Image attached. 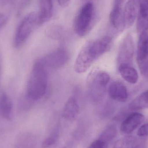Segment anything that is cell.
I'll return each instance as SVG.
<instances>
[{
    "mask_svg": "<svg viewBox=\"0 0 148 148\" xmlns=\"http://www.w3.org/2000/svg\"><path fill=\"white\" fill-rule=\"evenodd\" d=\"M30 0H22V4L23 5H26L27 3L29 2Z\"/></svg>",
    "mask_w": 148,
    "mask_h": 148,
    "instance_id": "obj_26",
    "label": "cell"
},
{
    "mask_svg": "<svg viewBox=\"0 0 148 148\" xmlns=\"http://www.w3.org/2000/svg\"><path fill=\"white\" fill-rule=\"evenodd\" d=\"M37 14L34 12L29 13L23 18L16 30L15 47H19L27 41L34 27L37 25Z\"/></svg>",
    "mask_w": 148,
    "mask_h": 148,
    "instance_id": "obj_5",
    "label": "cell"
},
{
    "mask_svg": "<svg viewBox=\"0 0 148 148\" xmlns=\"http://www.w3.org/2000/svg\"><path fill=\"white\" fill-rule=\"evenodd\" d=\"M59 133L57 130L54 131L52 134L43 140L42 144V148H48L53 145L57 141Z\"/></svg>",
    "mask_w": 148,
    "mask_h": 148,
    "instance_id": "obj_20",
    "label": "cell"
},
{
    "mask_svg": "<svg viewBox=\"0 0 148 148\" xmlns=\"http://www.w3.org/2000/svg\"><path fill=\"white\" fill-rule=\"evenodd\" d=\"M138 148H145V145H144V144H143V143Z\"/></svg>",
    "mask_w": 148,
    "mask_h": 148,
    "instance_id": "obj_28",
    "label": "cell"
},
{
    "mask_svg": "<svg viewBox=\"0 0 148 148\" xmlns=\"http://www.w3.org/2000/svg\"><path fill=\"white\" fill-rule=\"evenodd\" d=\"M108 145L101 140L95 141L90 144L88 148H107Z\"/></svg>",
    "mask_w": 148,
    "mask_h": 148,
    "instance_id": "obj_21",
    "label": "cell"
},
{
    "mask_svg": "<svg viewBox=\"0 0 148 148\" xmlns=\"http://www.w3.org/2000/svg\"><path fill=\"white\" fill-rule=\"evenodd\" d=\"M147 77H148V72L147 75Z\"/></svg>",
    "mask_w": 148,
    "mask_h": 148,
    "instance_id": "obj_29",
    "label": "cell"
},
{
    "mask_svg": "<svg viewBox=\"0 0 148 148\" xmlns=\"http://www.w3.org/2000/svg\"><path fill=\"white\" fill-rule=\"evenodd\" d=\"M1 57L0 56V81H1Z\"/></svg>",
    "mask_w": 148,
    "mask_h": 148,
    "instance_id": "obj_27",
    "label": "cell"
},
{
    "mask_svg": "<svg viewBox=\"0 0 148 148\" xmlns=\"http://www.w3.org/2000/svg\"><path fill=\"white\" fill-rule=\"evenodd\" d=\"M95 11L94 4L90 2L87 3L80 9L75 19L74 29L80 37L87 35L94 24Z\"/></svg>",
    "mask_w": 148,
    "mask_h": 148,
    "instance_id": "obj_4",
    "label": "cell"
},
{
    "mask_svg": "<svg viewBox=\"0 0 148 148\" xmlns=\"http://www.w3.org/2000/svg\"><path fill=\"white\" fill-rule=\"evenodd\" d=\"M8 21L7 16L2 13H0V29L5 26Z\"/></svg>",
    "mask_w": 148,
    "mask_h": 148,
    "instance_id": "obj_23",
    "label": "cell"
},
{
    "mask_svg": "<svg viewBox=\"0 0 148 148\" xmlns=\"http://www.w3.org/2000/svg\"><path fill=\"white\" fill-rule=\"evenodd\" d=\"M37 26H40L52 18L53 11V0H39Z\"/></svg>",
    "mask_w": 148,
    "mask_h": 148,
    "instance_id": "obj_10",
    "label": "cell"
},
{
    "mask_svg": "<svg viewBox=\"0 0 148 148\" xmlns=\"http://www.w3.org/2000/svg\"><path fill=\"white\" fill-rule=\"evenodd\" d=\"M139 7L136 27L139 35L148 31V0H139Z\"/></svg>",
    "mask_w": 148,
    "mask_h": 148,
    "instance_id": "obj_12",
    "label": "cell"
},
{
    "mask_svg": "<svg viewBox=\"0 0 148 148\" xmlns=\"http://www.w3.org/2000/svg\"><path fill=\"white\" fill-rule=\"evenodd\" d=\"M69 58L70 55L66 49L59 48L38 60L47 69L57 70L64 67L68 62Z\"/></svg>",
    "mask_w": 148,
    "mask_h": 148,
    "instance_id": "obj_6",
    "label": "cell"
},
{
    "mask_svg": "<svg viewBox=\"0 0 148 148\" xmlns=\"http://www.w3.org/2000/svg\"><path fill=\"white\" fill-rule=\"evenodd\" d=\"M80 111L79 104L75 98L69 97L66 102L62 111V116L64 119L71 121L75 120Z\"/></svg>",
    "mask_w": 148,
    "mask_h": 148,
    "instance_id": "obj_13",
    "label": "cell"
},
{
    "mask_svg": "<svg viewBox=\"0 0 148 148\" xmlns=\"http://www.w3.org/2000/svg\"><path fill=\"white\" fill-rule=\"evenodd\" d=\"M118 70L123 78L128 82L135 84L138 82L139 76L137 71L130 65H119Z\"/></svg>",
    "mask_w": 148,
    "mask_h": 148,
    "instance_id": "obj_14",
    "label": "cell"
},
{
    "mask_svg": "<svg viewBox=\"0 0 148 148\" xmlns=\"http://www.w3.org/2000/svg\"><path fill=\"white\" fill-rule=\"evenodd\" d=\"M108 93L111 99L120 102H126L128 97L126 86L119 81L113 82L109 85Z\"/></svg>",
    "mask_w": 148,
    "mask_h": 148,
    "instance_id": "obj_11",
    "label": "cell"
},
{
    "mask_svg": "<svg viewBox=\"0 0 148 148\" xmlns=\"http://www.w3.org/2000/svg\"><path fill=\"white\" fill-rule=\"evenodd\" d=\"M125 0H114L113 8H122L123 4Z\"/></svg>",
    "mask_w": 148,
    "mask_h": 148,
    "instance_id": "obj_25",
    "label": "cell"
},
{
    "mask_svg": "<svg viewBox=\"0 0 148 148\" xmlns=\"http://www.w3.org/2000/svg\"><path fill=\"white\" fill-rule=\"evenodd\" d=\"M113 45V39L109 36H103L86 42L76 58L74 64L76 73H85L96 60L110 50Z\"/></svg>",
    "mask_w": 148,
    "mask_h": 148,
    "instance_id": "obj_1",
    "label": "cell"
},
{
    "mask_svg": "<svg viewBox=\"0 0 148 148\" xmlns=\"http://www.w3.org/2000/svg\"><path fill=\"white\" fill-rule=\"evenodd\" d=\"M137 135L140 137L148 136V123L142 125L137 131Z\"/></svg>",
    "mask_w": 148,
    "mask_h": 148,
    "instance_id": "obj_22",
    "label": "cell"
},
{
    "mask_svg": "<svg viewBox=\"0 0 148 148\" xmlns=\"http://www.w3.org/2000/svg\"><path fill=\"white\" fill-rule=\"evenodd\" d=\"M45 33L47 36L51 39L60 40L63 38L65 34V29L60 25L54 24L48 27Z\"/></svg>",
    "mask_w": 148,
    "mask_h": 148,
    "instance_id": "obj_18",
    "label": "cell"
},
{
    "mask_svg": "<svg viewBox=\"0 0 148 148\" xmlns=\"http://www.w3.org/2000/svg\"><path fill=\"white\" fill-rule=\"evenodd\" d=\"M70 1L71 0H57L59 5L62 8L68 7L70 4Z\"/></svg>",
    "mask_w": 148,
    "mask_h": 148,
    "instance_id": "obj_24",
    "label": "cell"
},
{
    "mask_svg": "<svg viewBox=\"0 0 148 148\" xmlns=\"http://www.w3.org/2000/svg\"><path fill=\"white\" fill-rule=\"evenodd\" d=\"M144 121L142 114L134 113L129 115L122 123L121 131L122 134L130 135L136 130Z\"/></svg>",
    "mask_w": 148,
    "mask_h": 148,
    "instance_id": "obj_8",
    "label": "cell"
},
{
    "mask_svg": "<svg viewBox=\"0 0 148 148\" xmlns=\"http://www.w3.org/2000/svg\"><path fill=\"white\" fill-rule=\"evenodd\" d=\"M143 143L136 136L128 135L119 139L113 148H138Z\"/></svg>",
    "mask_w": 148,
    "mask_h": 148,
    "instance_id": "obj_15",
    "label": "cell"
},
{
    "mask_svg": "<svg viewBox=\"0 0 148 148\" xmlns=\"http://www.w3.org/2000/svg\"><path fill=\"white\" fill-rule=\"evenodd\" d=\"M110 79L109 74L101 69H94L89 74L86 84L89 95L93 101L99 102L103 99Z\"/></svg>",
    "mask_w": 148,
    "mask_h": 148,
    "instance_id": "obj_3",
    "label": "cell"
},
{
    "mask_svg": "<svg viewBox=\"0 0 148 148\" xmlns=\"http://www.w3.org/2000/svg\"><path fill=\"white\" fill-rule=\"evenodd\" d=\"M48 83L47 69L39 60L36 61L32 69L27 87V96L30 100L37 101L46 94Z\"/></svg>",
    "mask_w": 148,
    "mask_h": 148,
    "instance_id": "obj_2",
    "label": "cell"
},
{
    "mask_svg": "<svg viewBox=\"0 0 148 148\" xmlns=\"http://www.w3.org/2000/svg\"><path fill=\"white\" fill-rule=\"evenodd\" d=\"M12 101L6 94H3L0 98V114L7 120L11 117L12 113Z\"/></svg>",
    "mask_w": 148,
    "mask_h": 148,
    "instance_id": "obj_16",
    "label": "cell"
},
{
    "mask_svg": "<svg viewBox=\"0 0 148 148\" xmlns=\"http://www.w3.org/2000/svg\"><path fill=\"white\" fill-rule=\"evenodd\" d=\"M129 107L133 110L148 108V90L144 91L135 98L130 103Z\"/></svg>",
    "mask_w": 148,
    "mask_h": 148,
    "instance_id": "obj_17",
    "label": "cell"
},
{
    "mask_svg": "<svg viewBox=\"0 0 148 148\" xmlns=\"http://www.w3.org/2000/svg\"><path fill=\"white\" fill-rule=\"evenodd\" d=\"M116 134V127L114 126H110L103 131L98 140H101L108 145L115 137Z\"/></svg>",
    "mask_w": 148,
    "mask_h": 148,
    "instance_id": "obj_19",
    "label": "cell"
},
{
    "mask_svg": "<svg viewBox=\"0 0 148 148\" xmlns=\"http://www.w3.org/2000/svg\"><path fill=\"white\" fill-rule=\"evenodd\" d=\"M134 54V40L131 35L128 34L123 40L119 49L118 56L119 65L127 64L131 66Z\"/></svg>",
    "mask_w": 148,
    "mask_h": 148,
    "instance_id": "obj_7",
    "label": "cell"
},
{
    "mask_svg": "<svg viewBox=\"0 0 148 148\" xmlns=\"http://www.w3.org/2000/svg\"><path fill=\"white\" fill-rule=\"evenodd\" d=\"M139 0H128L123 12L124 29L130 28L134 23L138 14Z\"/></svg>",
    "mask_w": 148,
    "mask_h": 148,
    "instance_id": "obj_9",
    "label": "cell"
}]
</instances>
